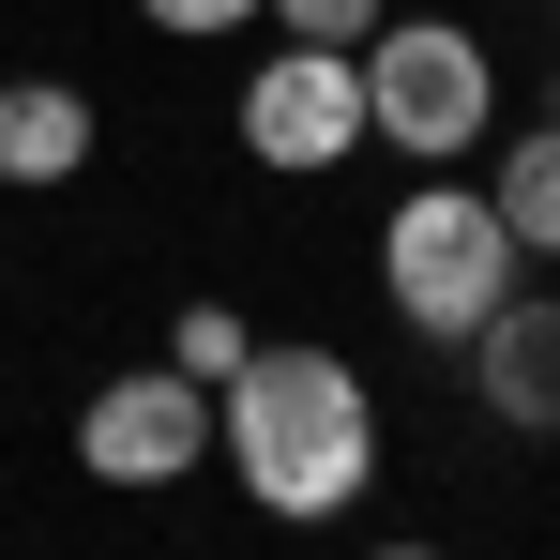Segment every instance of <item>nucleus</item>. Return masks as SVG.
<instances>
[{"label":"nucleus","instance_id":"7ed1b4c3","mask_svg":"<svg viewBox=\"0 0 560 560\" xmlns=\"http://www.w3.org/2000/svg\"><path fill=\"white\" fill-rule=\"evenodd\" d=\"M349 61H364V137H378V152H409V167L485 152V121H500L485 31H455V15H378Z\"/></svg>","mask_w":560,"mask_h":560},{"label":"nucleus","instance_id":"f257e3e1","mask_svg":"<svg viewBox=\"0 0 560 560\" xmlns=\"http://www.w3.org/2000/svg\"><path fill=\"white\" fill-rule=\"evenodd\" d=\"M212 455H228V485L258 500V515H288V530H318V515H364L378 485V394L349 349H243V364L212 378Z\"/></svg>","mask_w":560,"mask_h":560},{"label":"nucleus","instance_id":"0eeeda50","mask_svg":"<svg viewBox=\"0 0 560 560\" xmlns=\"http://www.w3.org/2000/svg\"><path fill=\"white\" fill-rule=\"evenodd\" d=\"M92 92L77 77H0V183H77L92 167Z\"/></svg>","mask_w":560,"mask_h":560},{"label":"nucleus","instance_id":"f03ea898","mask_svg":"<svg viewBox=\"0 0 560 560\" xmlns=\"http://www.w3.org/2000/svg\"><path fill=\"white\" fill-rule=\"evenodd\" d=\"M500 288H515V228H500V197H485V183L424 167V183L378 212V303H394L424 349H469Z\"/></svg>","mask_w":560,"mask_h":560},{"label":"nucleus","instance_id":"1a4fd4ad","mask_svg":"<svg viewBox=\"0 0 560 560\" xmlns=\"http://www.w3.org/2000/svg\"><path fill=\"white\" fill-rule=\"evenodd\" d=\"M243 349H258V334H243L228 303H183V318H167V364H183V378H228Z\"/></svg>","mask_w":560,"mask_h":560},{"label":"nucleus","instance_id":"9d476101","mask_svg":"<svg viewBox=\"0 0 560 560\" xmlns=\"http://www.w3.org/2000/svg\"><path fill=\"white\" fill-rule=\"evenodd\" d=\"M258 15H273L288 46H364V31L394 15V0H258Z\"/></svg>","mask_w":560,"mask_h":560},{"label":"nucleus","instance_id":"423d86ee","mask_svg":"<svg viewBox=\"0 0 560 560\" xmlns=\"http://www.w3.org/2000/svg\"><path fill=\"white\" fill-rule=\"evenodd\" d=\"M469 378L515 440H560V288H500L485 334H469Z\"/></svg>","mask_w":560,"mask_h":560},{"label":"nucleus","instance_id":"9b49d317","mask_svg":"<svg viewBox=\"0 0 560 560\" xmlns=\"http://www.w3.org/2000/svg\"><path fill=\"white\" fill-rule=\"evenodd\" d=\"M137 15H152V31H167V46H212V31H243V15H258V0H137Z\"/></svg>","mask_w":560,"mask_h":560},{"label":"nucleus","instance_id":"20e7f679","mask_svg":"<svg viewBox=\"0 0 560 560\" xmlns=\"http://www.w3.org/2000/svg\"><path fill=\"white\" fill-rule=\"evenodd\" d=\"M243 152H258L273 183L349 167V152H364V61H349V46H273V61L243 77Z\"/></svg>","mask_w":560,"mask_h":560},{"label":"nucleus","instance_id":"39448f33","mask_svg":"<svg viewBox=\"0 0 560 560\" xmlns=\"http://www.w3.org/2000/svg\"><path fill=\"white\" fill-rule=\"evenodd\" d=\"M77 455H92V485H183L197 455H212V378L183 364H137V378H92V409H77Z\"/></svg>","mask_w":560,"mask_h":560},{"label":"nucleus","instance_id":"6e6552de","mask_svg":"<svg viewBox=\"0 0 560 560\" xmlns=\"http://www.w3.org/2000/svg\"><path fill=\"white\" fill-rule=\"evenodd\" d=\"M500 228H515V258H560V121H530L515 152H500Z\"/></svg>","mask_w":560,"mask_h":560}]
</instances>
